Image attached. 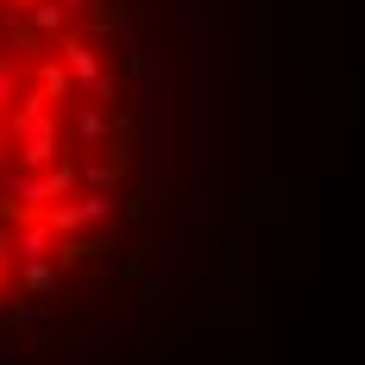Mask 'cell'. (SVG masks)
<instances>
[{
	"label": "cell",
	"mask_w": 365,
	"mask_h": 365,
	"mask_svg": "<svg viewBox=\"0 0 365 365\" xmlns=\"http://www.w3.org/2000/svg\"><path fill=\"white\" fill-rule=\"evenodd\" d=\"M70 19H76V13L63 6V0H32V6H26V26H32L38 38H57Z\"/></svg>",
	"instance_id": "5"
},
{
	"label": "cell",
	"mask_w": 365,
	"mask_h": 365,
	"mask_svg": "<svg viewBox=\"0 0 365 365\" xmlns=\"http://www.w3.org/2000/svg\"><path fill=\"white\" fill-rule=\"evenodd\" d=\"M0 271H6V264H0Z\"/></svg>",
	"instance_id": "12"
},
{
	"label": "cell",
	"mask_w": 365,
	"mask_h": 365,
	"mask_svg": "<svg viewBox=\"0 0 365 365\" xmlns=\"http://www.w3.org/2000/svg\"><path fill=\"white\" fill-rule=\"evenodd\" d=\"M113 215V189H82V195H63V202H51L44 220L70 240V233H88V227H101Z\"/></svg>",
	"instance_id": "1"
},
{
	"label": "cell",
	"mask_w": 365,
	"mask_h": 365,
	"mask_svg": "<svg viewBox=\"0 0 365 365\" xmlns=\"http://www.w3.org/2000/svg\"><path fill=\"white\" fill-rule=\"evenodd\" d=\"M51 120H57V101H51L44 88H32V95H19V108L6 113V133H13V139H26V133L51 126Z\"/></svg>",
	"instance_id": "3"
},
{
	"label": "cell",
	"mask_w": 365,
	"mask_h": 365,
	"mask_svg": "<svg viewBox=\"0 0 365 365\" xmlns=\"http://www.w3.org/2000/svg\"><path fill=\"white\" fill-rule=\"evenodd\" d=\"M63 6H70V13H88V6H95V0H63Z\"/></svg>",
	"instance_id": "10"
},
{
	"label": "cell",
	"mask_w": 365,
	"mask_h": 365,
	"mask_svg": "<svg viewBox=\"0 0 365 365\" xmlns=\"http://www.w3.org/2000/svg\"><path fill=\"white\" fill-rule=\"evenodd\" d=\"M6 6H19V13H26V6H32V0H6Z\"/></svg>",
	"instance_id": "11"
},
{
	"label": "cell",
	"mask_w": 365,
	"mask_h": 365,
	"mask_svg": "<svg viewBox=\"0 0 365 365\" xmlns=\"http://www.w3.org/2000/svg\"><path fill=\"white\" fill-rule=\"evenodd\" d=\"M57 51H63V63H70V76H76V88H82V95H95V101L113 95V82H108V70H101V57H95V44H88V38H63Z\"/></svg>",
	"instance_id": "2"
},
{
	"label": "cell",
	"mask_w": 365,
	"mask_h": 365,
	"mask_svg": "<svg viewBox=\"0 0 365 365\" xmlns=\"http://www.w3.org/2000/svg\"><path fill=\"white\" fill-rule=\"evenodd\" d=\"M19 277H26V290H32V296L57 290V258H26V271H19Z\"/></svg>",
	"instance_id": "9"
},
{
	"label": "cell",
	"mask_w": 365,
	"mask_h": 365,
	"mask_svg": "<svg viewBox=\"0 0 365 365\" xmlns=\"http://www.w3.org/2000/svg\"><path fill=\"white\" fill-rule=\"evenodd\" d=\"M38 88H44L51 101H70V95H76L70 63H63V57H44V63H38Z\"/></svg>",
	"instance_id": "6"
},
{
	"label": "cell",
	"mask_w": 365,
	"mask_h": 365,
	"mask_svg": "<svg viewBox=\"0 0 365 365\" xmlns=\"http://www.w3.org/2000/svg\"><path fill=\"white\" fill-rule=\"evenodd\" d=\"M82 182L88 189H120L126 182V164L120 158H82Z\"/></svg>",
	"instance_id": "7"
},
{
	"label": "cell",
	"mask_w": 365,
	"mask_h": 365,
	"mask_svg": "<svg viewBox=\"0 0 365 365\" xmlns=\"http://www.w3.org/2000/svg\"><path fill=\"white\" fill-rule=\"evenodd\" d=\"M70 126H76V139H82V145H101V139H108V113L95 108V101H82V108L70 113Z\"/></svg>",
	"instance_id": "8"
},
{
	"label": "cell",
	"mask_w": 365,
	"mask_h": 365,
	"mask_svg": "<svg viewBox=\"0 0 365 365\" xmlns=\"http://www.w3.org/2000/svg\"><path fill=\"white\" fill-rule=\"evenodd\" d=\"M57 145H63V120L26 133V139H19V164H26V170H44V164H57Z\"/></svg>",
	"instance_id": "4"
}]
</instances>
